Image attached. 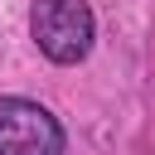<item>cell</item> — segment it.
<instances>
[{
    "label": "cell",
    "mask_w": 155,
    "mask_h": 155,
    "mask_svg": "<svg viewBox=\"0 0 155 155\" xmlns=\"http://www.w3.org/2000/svg\"><path fill=\"white\" fill-rule=\"evenodd\" d=\"M29 34L39 44V53L58 68H73L92 53L97 39V19L87 0H34L29 10Z\"/></svg>",
    "instance_id": "obj_1"
},
{
    "label": "cell",
    "mask_w": 155,
    "mask_h": 155,
    "mask_svg": "<svg viewBox=\"0 0 155 155\" xmlns=\"http://www.w3.org/2000/svg\"><path fill=\"white\" fill-rule=\"evenodd\" d=\"M0 155H63L58 116L29 97H0Z\"/></svg>",
    "instance_id": "obj_2"
}]
</instances>
